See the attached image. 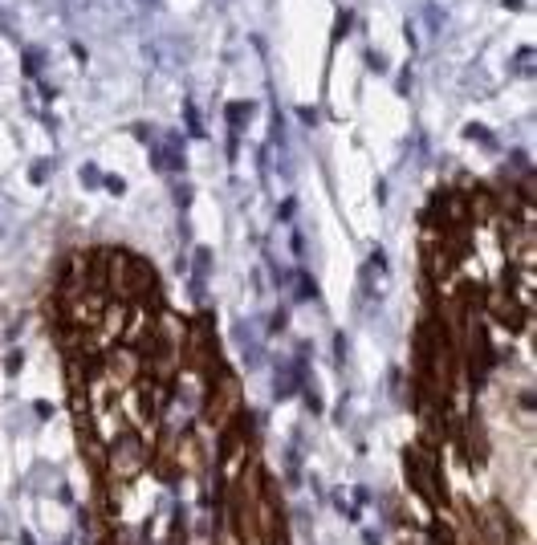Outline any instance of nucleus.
Instances as JSON below:
<instances>
[{
    "mask_svg": "<svg viewBox=\"0 0 537 545\" xmlns=\"http://www.w3.org/2000/svg\"><path fill=\"white\" fill-rule=\"evenodd\" d=\"M407 464H411V484H420V493L428 497V501L440 505V484H436V460L432 452H423V448H411L407 452Z\"/></svg>",
    "mask_w": 537,
    "mask_h": 545,
    "instance_id": "f257e3e1",
    "label": "nucleus"
},
{
    "mask_svg": "<svg viewBox=\"0 0 537 545\" xmlns=\"http://www.w3.org/2000/svg\"><path fill=\"white\" fill-rule=\"evenodd\" d=\"M493 314L501 317V325H509V330L521 325V306H517V298H509V293H497L493 298Z\"/></svg>",
    "mask_w": 537,
    "mask_h": 545,
    "instance_id": "f03ea898",
    "label": "nucleus"
},
{
    "mask_svg": "<svg viewBox=\"0 0 537 545\" xmlns=\"http://www.w3.org/2000/svg\"><path fill=\"white\" fill-rule=\"evenodd\" d=\"M248 110H253V106H248V102H232V106H229V118L240 126V123H245V118H248Z\"/></svg>",
    "mask_w": 537,
    "mask_h": 545,
    "instance_id": "7ed1b4c3",
    "label": "nucleus"
}]
</instances>
